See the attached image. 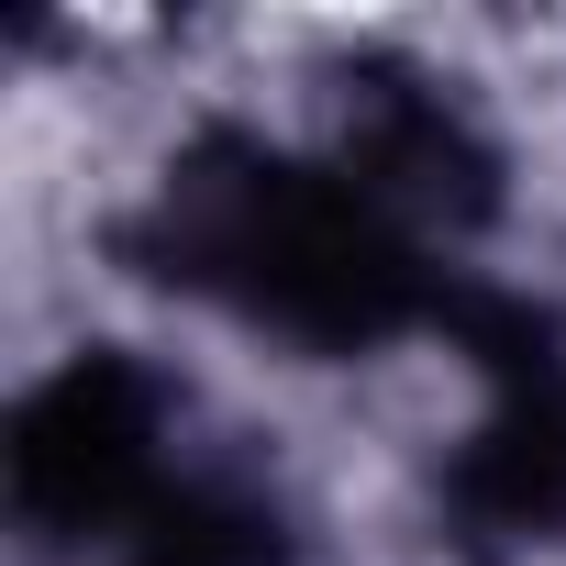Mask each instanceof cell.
I'll list each match as a JSON object with an SVG mask.
<instances>
[{"mask_svg": "<svg viewBox=\"0 0 566 566\" xmlns=\"http://www.w3.org/2000/svg\"><path fill=\"white\" fill-rule=\"evenodd\" d=\"M444 511L478 544H566V378L500 389V411L444 467Z\"/></svg>", "mask_w": 566, "mask_h": 566, "instance_id": "obj_4", "label": "cell"}, {"mask_svg": "<svg viewBox=\"0 0 566 566\" xmlns=\"http://www.w3.org/2000/svg\"><path fill=\"white\" fill-rule=\"evenodd\" d=\"M334 167L400 222V233H467L500 211V145L478 134V112L455 90H433L422 67H345L334 78Z\"/></svg>", "mask_w": 566, "mask_h": 566, "instance_id": "obj_3", "label": "cell"}, {"mask_svg": "<svg viewBox=\"0 0 566 566\" xmlns=\"http://www.w3.org/2000/svg\"><path fill=\"white\" fill-rule=\"evenodd\" d=\"M123 255L301 356H378L444 312L422 233H400L334 156H277L255 134L178 145L156 200L123 222Z\"/></svg>", "mask_w": 566, "mask_h": 566, "instance_id": "obj_1", "label": "cell"}, {"mask_svg": "<svg viewBox=\"0 0 566 566\" xmlns=\"http://www.w3.org/2000/svg\"><path fill=\"white\" fill-rule=\"evenodd\" d=\"M0 478H12V522L45 544H123L156 489H167V378L134 367L123 345L67 356L56 378L23 389L12 433H0Z\"/></svg>", "mask_w": 566, "mask_h": 566, "instance_id": "obj_2", "label": "cell"}, {"mask_svg": "<svg viewBox=\"0 0 566 566\" xmlns=\"http://www.w3.org/2000/svg\"><path fill=\"white\" fill-rule=\"evenodd\" d=\"M123 566H290V522L233 478H167L156 511L123 533Z\"/></svg>", "mask_w": 566, "mask_h": 566, "instance_id": "obj_5", "label": "cell"}]
</instances>
